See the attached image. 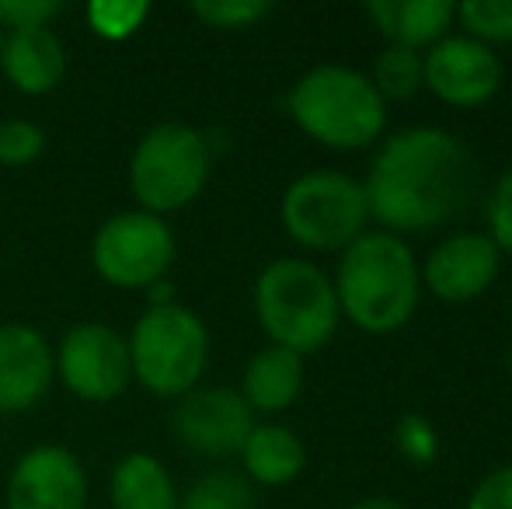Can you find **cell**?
Segmentation results:
<instances>
[{"label":"cell","instance_id":"24","mask_svg":"<svg viewBox=\"0 0 512 509\" xmlns=\"http://www.w3.org/2000/svg\"><path fill=\"white\" fill-rule=\"evenodd\" d=\"M192 11L213 28H248L262 21L272 11V4L265 0H199L192 4Z\"/></svg>","mask_w":512,"mask_h":509},{"label":"cell","instance_id":"7","mask_svg":"<svg viewBox=\"0 0 512 509\" xmlns=\"http://www.w3.org/2000/svg\"><path fill=\"white\" fill-rule=\"evenodd\" d=\"M209 143L199 129L164 123L150 129L133 150L129 185L143 213H171L189 206L209 178Z\"/></svg>","mask_w":512,"mask_h":509},{"label":"cell","instance_id":"31","mask_svg":"<svg viewBox=\"0 0 512 509\" xmlns=\"http://www.w3.org/2000/svg\"><path fill=\"white\" fill-rule=\"evenodd\" d=\"M0 56H4V32H0Z\"/></svg>","mask_w":512,"mask_h":509},{"label":"cell","instance_id":"18","mask_svg":"<svg viewBox=\"0 0 512 509\" xmlns=\"http://www.w3.org/2000/svg\"><path fill=\"white\" fill-rule=\"evenodd\" d=\"M241 461L255 482L262 485H290L304 471L307 450L300 436L286 426H255L241 447Z\"/></svg>","mask_w":512,"mask_h":509},{"label":"cell","instance_id":"21","mask_svg":"<svg viewBox=\"0 0 512 509\" xmlns=\"http://www.w3.org/2000/svg\"><path fill=\"white\" fill-rule=\"evenodd\" d=\"M464 35L481 46H506L512 42V0H467L457 7Z\"/></svg>","mask_w":512,"mask_h":509},{"label":"cell","instance_id":"28","mask_svg":"<svg viewBox=\"0 0 512 509\" xmlns=\"http://www.w3.org/2000/svg\"><path fill=\"white\" fill-rule=\"evenodd\" d=\"M467 509H512V464L488 471L478 485H474Z\"/></svg>","mask_w":512,"mask_h":509},{"label":"cell","instance_id":"27","mask_svg":"<svg viewBox=\"0 0 512 509\" xmlns=\"http://www.w3.org/2000/svg\"><path fill=\"white\" fill-rule=\"evenodd\" d=\"M488 224H492L488 238L495 241V248L512 255V168L495 185L492 203H488Z\"/></svg>","mask_w":512,"mask_h":509},{"label":"cell","instance_id":"4","mask_svg":"<svg viewBox=\"0 0 512 509\" xmlns=\"http://www.w3.org/2000/svg\"><path fill=\"white\" fill-rule=\"evenodd\" d=\"M255 314L272 346L297 356L321 349L342 318L335 283L304 258H279L265 265L255 283Z\"/></svg>","mask_w":512,"mask_h":509},{"label":"cell","instance_id":"29","mask_svg":"<svg viewBox=\"0 0 512 509\" xmlns=\"http://www.w3.org/2000/svg\"><path fill=\"white\" fill-rule=\"evenodd\" d=\"M56 11H60V4H53V0H0V25H7L11 32L39 28Z\"/></svg>","mask_w":512,"mask_h":509},{"label":"cell","instance_id":"25","mask_svg":"<svg viewBox=\"0 0 512 509\" xmlns=\"http://www.w3.org/2000/svg\"><path fill=\"white\" fill-rule=\"evenodd\" d=\"M42 147H46V136L28 119H11L0 126V164H7V168L32 164L42 154Z\"/></svg>","mask_w":512,"mask_h":509},{"label":"cell","instance_id":"30","mask_svg":"<svg viewBox=\"0 0 512 509\" xmlns=\"http://www.w3.org/2000/svg\"><path fill=\"white\" fill-rule=\"evenodd\" d=\"M345 509H405L398 499H387V496H370V499H359V503L345 506Z\"/></svg>","mask_w":512,"mask_h":509},{"label":"cell","instance_id":"19","mask_svg":"<svg viewBox=\"0 0 512 509\" xmlns=\"http://www.w3.org/2000/svg\"><path fill=\"white\" fill-rule=\"evenodd\" d=\"M112 509H178V492L164 464L150 454H129L112 471Z\"/></svg>","mask_w":512,"mask_h":509},{"label":"cell","instance_id":"12","mask_svg":"<svg viewBox=\"0 0 512 509\" xmlns=\"http://www.w3.org/2000/svg\"><path fill=\"white\" fill-rule=\"evenodd\" d=\"M499 262L502 252L488 234L464 231L439 241L418 276L429 286L432 297H439L443 304H467L495 283Z\"/></svg>","mask_w":512,"mask_h":509},{"label":"cell","instance_id":"15","mask_svg":"<svg viewBox=\"0 0 512 509\" xmlns=\"http://www.w3.org/2000/svg\"><path fill=\"white\" fill-rule=\"evenodd\" d=\"M366 14L391 46L429 53L457 21V4L450 0H370Z\"/></svg>","mask_w":512,"mask_h":509},{"label":"cell","instance_id":"17","mask_svg":"<svg viewBox=\"0 0 512 509\" xmlns=\"http://www.w3.org/2000/svg\"><path fill=\"white\" fill-rule=\"evenodd\" d=\"M304 387V360L283 346H269L251 356L244 370L241 398L248 401L251 412H283L300 398Z\"/></svg>","mask_w":512,"mask_h":509},{"label":"cell","instance_id":"3","mask_svg":"<svg viewBox=\"0 0 512 509\" xmlns=\"http://www.w3.org/2000/svg\"><path fill=\"white\" fill-rule=\"evenodd\" d=\"M290 116L321 147L363 150L384 133L387 102L366 74L324 63L293 84Z\"/></svg>","mask_w":512,"mask_h":509},{"label":"cell","instance_id":"13","mask_svg":"<svg viewBox=\"0 0 512 509\" xmlns=\"http://www.w3.org/2000/svg\"><path fill=\"white\" fill-rule=\"evenodd\" d=\"M88 478L67 447H35L14 464L7 509H84Z\"/></svg>","mask_w":512,"mask_h":509},{"label":"cell","instance_id":"14","mask_svg":"<svg viewBox=\"0 0 512 509\" xmlns=\"http://www.w3.org/2000/svg\"><path fill=\"white\" fill-rule=\"evenodd\" d=\"M53 353L28 325L0 328V412H25L53 384Z\"/></svg>","mask_w":512,"mask_h":509},{"label":"cell","instance_id":"22","mask_svg":"<svg viewBox=\"0 0 512 509\" xmlns=\"http://www.w3.org/2000/svg\"><path fill=\"white\" fill-rule=\"evenodd\" d=\"M178 509H255V492H251L248 478L220 471V475H206L203 482L192 485Z\"/></svg>","mask_w":512,"mask_h":509},{"label":"cell","instance_id":"20","mask_svg":"<svg viewBox=\"0 0 512 509\" xmlns=\"http://www.w3.org/2000/svg\"><path fill=\"white\" fill-rule=\"evenodd\" d=\"M370 84L377 88V95L391 98V102H408L425 88V70H422V53L401 46H384L373 60V77Z\"/></svg>","mask_w":512,"mask_h":509},{"label":"cell","instance_id":"26","mask_svg":"<svg viewBox=\"0 0 512 509\" xmlns=\"http://www.w3.org/2000/svg\"><path fill=\"white\" fill-rule=\"evenodd\" d=\"M398 447L408 461L429 464V461H436V454H439V436H436V429L429 426V419H422V415H405V419L398 422Z\"/></svg>","mask_w":512,"mask_h":509},{"label":"cell","instance_id":"5","mask_svg":"<svg viewBox=\"0 0 512 509\" xmlns=\"http://www.w3.org/2000/svg\"><path fill=\"white\" fill-rule=\"evenodd\" d=\"M126 346L133 377L161 398H182L196 391L209 360L206 325L189 307L178 304L150 307L133 325V339Z\"/></svg>","mask_w":512,"mask_h":509},{"label":"cell","instance_id":"23","mask_svg":"<svg viewBox=\"0 0 512 509\" xmlns=\"http://www.w3.org/2000/svg\"><path fill=\"white\" fill-rule=\"evenodd\" d=\"M150 7L147 4H122V0H102L88 7V21L102 39H129L143 25Z\"/></svg>","mask_w":512,"mask_h":509},{"label":"cell","instance_id":"8","mask_svg":"<svg viewBox=\"0 0 512 509\" xmlns=\"http://www.w3.org/2000/svg\"><path fill=\"white\" fill-rule=\"evenodd\" d=\"M171 258H175V238L168 224L143 210L105 220L95 238V269L122 290H147L161 283Z\"/></svg>","mask_w":512,"mask_h":509},{"label":"cell","instance_id":"10","mask_svg":"<svg viewBox=\"0 0 512 509\" xmlns=\"http://www.w3.org/2000/svg\"><path fill=\"white\" fill-rule=\"evenodd\" d=\"M60 377L77 398L112 401L126 391L133 367L129 346L108 325H77L60 346Z\"/></svg>","mask_w":512,"mask_h":509},{"label":"cell","instance_id":"16","mask_svg":"<svg viewBox=\"0 0 512 509\" xmlns=\"http://www.w3.org/2000/svg\"><path fill=\"white\" fill-rule=\"evenodd\" d=\"M7 81L25 95H46L60 84L67 56L63 46L46 25L18 28L4 39V56H0Z\"/></svg>","mask_w":512,"mask_h":509},{"label":"cell","instance_id":"11","mask_svg":"<svg viewBox=\"0 0 512 509\" xmlns=\"http://www.w3.org/2000/svg\"><path fill=\"white\" fill-rule=\"evenodd\" d=\"M171 429L192 454L227 457L241 454L244 440L255 429V412L230 387H203L182 394Z\"/></svg>","mask_w":512,"mask_h":509},{"label":"cell","instance_id":"32","mask_svg":"<svg viewBox=\"0 0 512 509\" xmlns=\"http://www.w3.org/2000/svg\"><path fill=\"white\" fill-rule=\"evenodd\" d=\"M509 377H512V346H509Z\"/></svg>","mask_w":512,"mask_h":509},{"label":"cell","instance_id":"2","mask_svg":"<svg viewBox=\"0 0 512 509\" xmlns=\"http://www.w3.org/2000/svg\"><path fill=\"white\" fill-rule=\"evenodd\" d=\"M422 276L415 255L398 234L366 231L342 252L335 276L338 311L370 335H387L408 325L418 307Z\"/></svg>","mask_w":512,"mask_h":509},{"label":"cell","instance_id":"1","mask_svg":"<svg viewBox=\"0 0 512 509\" xmlns=\"http://www.w3.org/2000/svg\"><path fill=\"white\" fill-rule=\"evenodd\" d=\"M478 182V157L460 136L439 126H411L384 140L363 189L370 220L401 238L453 224L471 206Z\"/></svg>","mask_w":512,"mask_h":509},{"label":"cell","instance_id":"9","mask_svg":"<svg viewBox=\"0 0 512 509\" xmlns=\"http://www.w3.org/2000/svg\"><path fill=\"white\" fill-rule=\"evenodd\" d=\"M422 70L425 88L453 109H481L502 88V60L495 49L467 35H446L436 42L429 53H422Z\"/></svg>","mask_w":512,"mask_h":509},{"label":"cell","instance_id":"6","mask_svg":"<svg viewBox=\"0 0 512 509\" xmlns=\"http://www.w3.org/2000/svg\"><path fill=\"white\" fill-rule=\"evenodd\" d=\"M283 227L300 248L345 252L370 224L363 182L342 171H307L283 196Z\"/></svg>","mask_w":512,"mask_h":509}]
</instances>
